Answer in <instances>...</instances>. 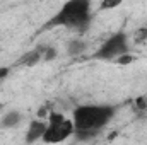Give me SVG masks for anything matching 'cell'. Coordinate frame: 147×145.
<instances>
[{
    "label": "cell",
    "mask_w": 147,
    "mask_h": 145,
    "mask_svg": "<svg viewBox=\"0 0 147 145\" xmlns=\"http://www.w3.org/2000/svg\"><path fill=\"white\" fill-rule=\"evenodd\" d=\"M128 46H127V34L125 33H115L111 34L94 53L96 60H115L116 56H120L121 53H127Z\"/></svg>",
    "instance_id": "obj_4"
},
{
    "label": "cell",
    "mask_w": 147,
    "mask_h": 145,
    "mask_svg": "<svg viewBox=\"0 0 147 145\" xmlns=\"http://www.w3.org/2000/svg\"><path fill=\"white\" fill-rule=\"evenodd\" d=\"M91 3L92 0H69L50 21L51 26H65L75 31H84L91 22Z\"/></svg>",
    "instance_id": "obj_1"
},
{
    "label": "cell",
    "mask_w": 147,
    "mask_h": 145,
    "mask_svg": "<svg viewBox=\"0 0 147 145\" xmlns=\"http://www.w3.org/2000/svg\"><path fill=\"white\" fill-rule=\"evenodd\" d=\"M9 75V68H0V80H3Z\"/></svg>",
    "instance_id": "obj_15"
},
{
    "label": "cell",
    "mask_w": 147,
    "mask_h": 145,
    "mask_svg": "<svg viewBox=\"0 0 147 145\" xmlns=\"http://www.w3.org/2000/svg\"><path fill=\"white\" fill-rule=\"evenodd\" d=\"M55 58H57V50L53 46H45V50H43V60L45 62H51Z\"/></svg>",
    "instance_id": "obj_9"
},
{
    "label": "cell",
    "mask_w": 147,
    "mask_h": 145,
    "mask_svg": "<svg viewBox=\"0 0 147 145\" xmlns=\"http://www.w3.org/2000/svg\"><path fill=\"white\" fill-rule=\"evenodd\" d=\"M22 119V114L19 111H9L2 116V121H0V126L2 128H14L21 123Z\"/></svg>",
    "instance_id": "obj_7"
},
{
    "label": "cell",
    "mask_w": 147,
    "mask_h": 145,
    "mask_svg": "<svg viewBox=\"0 0 147 145\" xmlns=\"http://www.w3.org/2000/svg\"><path fill=\"white\" fill-rule=\"evenodd\" d=\"M51 111H50V106H46V104H43L41 108H39V111H38V118H48V114H50Z\"/></svg>",
    "instance_id": "obj_14"
},
{
    "label": "cell",
    "mask_w": 147,
    "mask_h": 145,
    "mask_svg": "<svg viewBox=\"0 0 147 145\" xmlns=\"http://www.w3.org/2000/svg\"><path fill=\"white\" fill-rule=\"evenodd\" d=\"M135 108L139 109V111H146L147 109V97L146 96H140V97L135 99Z\"/></svg>",
    "instance_id": "obj_13"
},
{
    "label": "cell",
    "mask_w": 147,
    "mask_h": 145,
    "mask_svg": "<svg viewBox=\"0 0 147 145\" xmlns=\"http://www.w3.org/2000/svg\"><path fill=\"white\" fill-rule=\"evenodd\" d=\"M123 3V0H101V9L110 10V9H116Z\"/></svg>",
    "instance_id": "obj_11"
},
{
    "label": "cell",
    "mask_w": 147,
    "mask_h": 145,
    "mask_svg": "<svg viewBox=\"0 0 147 145\" xmlns=\"http://www.w3.org/2000/svg\"><path fill=\"white\" fill-rule=\"evenodd\" d=\"M115 114L113 106H89L82 104L74 109L72 121L75 130H86V132H99L105 128Z\"/></svg>",
    "instance_id": "obj_2"
},
{
    "label": "cell",
    "mask_w": 147,
    "mask_h": 145,
    "mask_svg": "<svg viewBox=\"0 0 147 145\" xmlns=\"http://www.w3.org/2000/svg\"><path fill=\"white\" fill-rule=\"evenodd\" d=\"M115 60H116L120 65H128V63H132V62H134V56H132V55L127 51V53H121L120 56H116Z\"/></svg>",
    "instance_id": "obj_12"
},
{
    "label": "cell",
    "mask_w": 147,
    "mask_h": 145,
    "mask_svg": "<svg viewBox=\"0 0 147 145\" xmlns=\"http://www.w3.org/2000/svg\"><path fill=\"white\" fill-rule=\"evenodd\" d=\"M48 125H46V132L41 138V142L45 144H60V142H65L69 137L74 135V121L72 118H65L62 113H57V111H51L46 118Z\"/></svg>",
    "instance_id": "obj_3"
},
{
    "label": "cell",
    "mask_w": 147,
    "mask_h": 145,
    "mask_svg": "<svg viewBox=\"0 0 147 145\" xmlns=\"http://www.w3.org/2000/svg\"><path fill=\"white\" fill-rule=\"evenodd\" d=\"M43 50H45V46H38L34 50H29L28 53H24L17 60V65H22V67H34V65H38L43 60Z\"/></svg>",
    "instance_id": "obj_6"
},
{
    "label": "cell",
    "mask_w": 147,
    "mask_h": 145,
    "mask_svg": "<svg viewBox=\"0 0 147 145\" xmlns=\"http://www.w3.org/2000/svg\"><path fill=\"white\" fill-rule=\"evenodd\" d=\"M134 41H135V43H144V41H147V26L137 29V31L134 33Z\"/></svg>",
    "instance_id": "obj_10"
},
{
    "label": "cell",
    "mask_w": 147,
    "mask_h": 145,
    "mask_svg": "<svg viewBox=\"0 0 147 145\" xmlns=\"http://www.w3.org/2000/svg\"><path fill=\"white\" fill-rule=\"evenodd\" d=\"M84 50H86V43L82 39H72L67 44V53L72 55V56H77V55L84 53Z\"/></svg>",
    "instance_id": "obj_8"
},
{
    "label": "cell",
    "mask_w": 147,
    "mask_h": 145,
    "mask_svg": "<svg viewBox=\"0 0 147 145\" xmlns=\"http://www.w3.org/2000/svg\"><path fill=\"white\" fill-rule=\"evenodd\" d=\"M46 125H48V121H43L41 118L39 119H33L29 123L28 132H26V142L28 144H33V142L41 140L43 135H45V132H46Z\"/></svg>",
    "instance_id": "obj_5"
}]
</instances>
